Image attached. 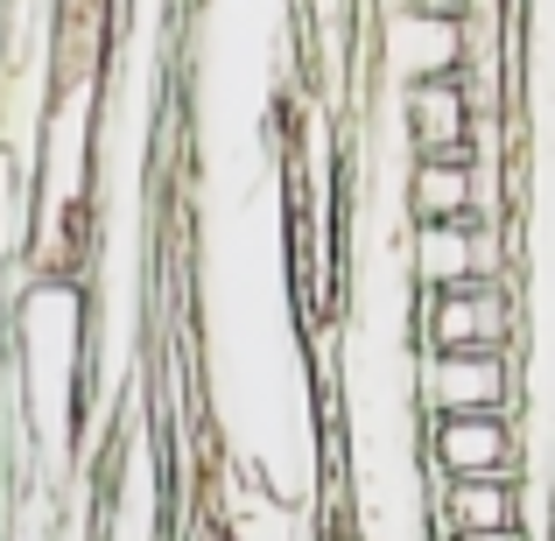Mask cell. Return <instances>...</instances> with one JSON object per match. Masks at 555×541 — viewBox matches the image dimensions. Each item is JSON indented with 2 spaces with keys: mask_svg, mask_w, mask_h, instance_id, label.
Segmentation results:
<instances>
[{
  "mask_svg": "<svg viewBox=\"0 0 555 541\" xmlns=\"http://www.w3.org/2000/svg\"><path fill=\"white\" fill-rule=\"evenodd\" d=\"M415 331L422 352H506L520 317L500 282H464V288H422Z\"/></svg>",
  "mask_w": 555,
  "mask_h": 541,
  "instance_id": "obj_1",
  "label": "cell"
},
{
  "mask_svg": "<svg viewBox=\"0 0 555 541\" xmlns=\"http://www.w3.org/2000/svg\"><path fill=\"white\" fill-rule=\"evenodd\" d=\"M415 401L422 415H514L520 379L506 352H422Z\"/></svg>",
  "mask_w": 555,
  "mask_h": 541,
  "instance_id": "obj_2",
  "label": "cell"
},
{
  "mask_svg": "<svg viewBox=\"0 0 555 541\" xmlns=\"http://www.w3.org/2000/svg\"><path fill=\"white\" fill-rule=\"evenodd\" d=\"M464 56H472V22L464 14H422V8H393L387 14V42H379V64L408 85L429 78H464Z\"/></svg>",
  "mask_w": 555,
  "mask_h": 541,
  "instance_id": "obj_3",
  "label": "cell"
},
{
  "mask_svg": "<svg viewBox=\"0 0 555 541\" xmlns=\"http://www.w3.org/2000/svg\"><path fill=\"white\" fill-rule=\"evenodd\" d=\"M422 450L443 478H520V429L514 415H429Z\"/></svg>",
  "mask_w": 555,
  "mask_h": 541,
  "instance_id": "obj_4",
  "label": "cell"
},
{
  "mask_svg": "<svg viewBox=\"0 0 555 541\" xmlns=\"http://www.w3.org/2000/svg\"><path fill=\"white\" fill-rule=\"evenodd\" d=\"M408 268L422 288H464L500 274V246L486 226H415L408 232Z\"/></svg>",
  "mask_w": 555,
  "mask_h": 541,
  "instance_id": "obj_5",
  "label": "cell"
},
{
  "mask_svg": "<svg viewBox=\"0 0 555 541\" xmlns=\"http://www.w3.org/2000/svg\"><path fill=\"white\" fill-rule=\"evenodd\" d=\"M443 541L464 534H528V514H520V478H443V492L429 500Z\"/></svg>",
  "mask_w": 555,
  "mask_h": 541,
  "instance_id": "obj_6",
  "label": "cell"
},
{
  "mask_svg": "<svg viewBox=\"0 0 555 541\" xmlns=\"http://www.w3.org/2000/svg\"><path fill=\"white\" fill-rule=\"evenodd\" d=\"M408 218L415 226H478V155H415Z\"/></svg>",
  "mask_w": 555,
  "mask_h": 541,
  "instance_id": "obj_7",
  "label": "cell"
},
{
  "mask_svg": "<svg viewBox=\"0 0 555 541\" xmlns=\"http://www.w3.org/2000/svg\"><path fill=\"white\" fill-rule=\"evenodd\" d=\"M401 113H408V141H415V155H472V92H464V78L408 85Z\"/></svg>",
  "mask_w": 555,
  "mask_h": 541,
  "instance_id": "obj_8",
  "label": "cell"
},
{
  "mask_svg": "<svg viewBox=\"0 0 555 541\" xmlns=\"http://www.w3.org/2000/svg\"><path fill=\"white\" fill-rule=\"evenodd\" d=\"M464 541H528V534H464Z\"/></svg>",
  "mask_w": 555,
  "mask_h": 541,
  "instance_id": "obj_9",
  "label": "cell"
}]
</instances>
